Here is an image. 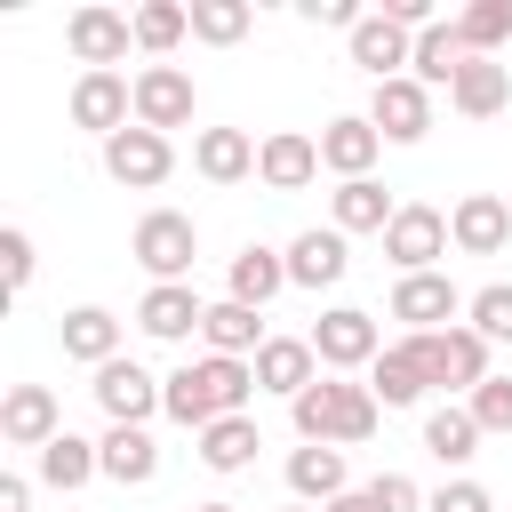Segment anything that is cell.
<instances>
[{"mask_svg": "<svg viewBox=\"0 0 512 512\" xmlns=\"http://www.w3.org/2000/svg\"><path fill=\"white\" fill-rule=\"evenodd\" d=\"M464 288L448 280V272H408V280H392V320H408V336H432V328H456L464 320Z\"/></svg>", "mask_w": 512, "mask_h": 512, "instance_id": "obj_8", "label": "cell"}, {"mask_svg": "<svg viewBox=\"0 0 512 512\" xmlns=\"http://www.w3.org/2000/svg\"><path fill=\"white\" fill-rule=\"evenodd\" d=\"M56 432H64V408H56V392H48V384H8V400H0V440L40 456Z\"/></svg>", "mask_w": 512, "mask_h": 512, "instance_id": "obj_19", "label": "cell"}, {"mask_svg": "<svg viewBox=\"0 0 512 512\" xmlns=\"http://www.w3.org/2000/svg\"><path fill=\"white\" fill-rule=\"evenodd\" d=\"M368 496H376V512H424V488H416L408 472H376Z\"/></svg>", "mask_w": 512, "mask_h": 512, "instance_id": "obj_42", "label": "cell"}, {"mask_svg": "<svg viewBox=\"0 0 512 512\" xmlns=\"http://www.w3.org/2000/svg\"><path fill=\"white\" fill-rule=\"evenodd\" d=\"M248 368H256V392H280V400H296L304 384H320V352H312V336H272Z\"/></svg>", "mask_w": 512, "mask_h": 512, "instance_id": "obj_25", "label": "cell"}, {"mask_svg": "<svg viewBox=\"0 0 512 512\" xmlns=\"http://www.w3.org/2000/svg\"><path fill=\"white\" fill-rule=\"evenodd\" d=\"M128 256L152 272V288H160V280H192V264H200V224H192L184 208H144L136 232H128Z\"/></svg>", "mask_w": 512, "mask_h": 512, "instance_id": "obj_3", "label": "cell"}, {"mask_svg": "<svg viewBox=\"0 0 512 512\" xmlns=\"http://www.w3.org/2000/svg\"><path fill=\"white\" fill-rule=\"evenodd\" d=\"M376 152H384V136H376V120H368V112H336V120L320 128V168H328L336 184L368 176V168H376Z\"/></svg>", "mask_w": 512, "mask_h": 512, "instance_id": "obj_21", "label": "cell"}, {"mask_svg": "<svg viewBox=\"0 0 512 512\" xmlns=\"http://www.w3.org/2000/svg\"><path fill=\"white\" fill-rule=\"evenodd\" d=\"M248 24H256V8H248V0H192V40H208V48L248 40Z\"/></svg>", "mask_w": 512, "mask_h": 512, "instance_id": "obj_36", "label": "cell"}, {"mask_svg": "<svg viewBox=\"0 0 512 512\" xmlns=\"http://www.w3.org/2000/svg\"><path fill=\"white\" fill-rule=\"evenodd\" d=\"M312 352H320V376H368L376 352H384V328L360 304H328L312 320Z\"/></svg>", "mask_w": 512, "mask_h": 512, "instance_id": "obj_4", "label": "cell"}, {"mask_svg": "<svg viewBox=\"0 0 512 512\" xmlns=\"http://www.w3.org/2000/svg\"><path fill=\"white\" fill-rule=\"evenodd\" d=\"M256 144L264 136H248V128H192V168L208 184H248L256 176Z\"/></svg>", "mask_w": 512, "mask_h": 512, "instance_id": "obj_23", "label": "cell"}, {"mask_svg": "<svg viewBox=\"0 0 512 512\" xmlns=\"http://www.w3.org/2000/svg\"><path fill=\"white\" fill-rule=\"evenodd\" d=\"M464 328H480L488 344H512V280H488V288H472V304H464Z\"/></svg>", "mask_w": 512, "mask_h": 512, "instance_id": "obj_38", "label": "cell"}, {"mask_svg": "<svg viewBox=\"0 0 512 512\" xmlns=\"http://www.w3.org/2000/svg\"><path fill=\"white\" fill-rule=\"evenodd\" d=\"M64 48H72V64H80V72H120V64H128V48H136V16H120V8L88 0V8H72V16H64Z\"/></svg>", "mask_w": 512, "mask_h": 512, "instance_id": "obj_5", "label": "cell"}, {"mask_svg": "<svg viewBox=\"0 0 512 512\" xmlns=\"http://www.w3.org/2000/svg\"><path fill=\"white\" fill-rule=\"evenodd\" d=\"M32 472H40V488H88V480H104V448L96 440H80V432H56L40 456H32Z\"/></svg>", "mask_w": 512, "mask_h": 512, "instance_id": "obj_31", "label": "cell"}, {"mask_svg": "<svg viewBox=\"0 0 512 512\" xmlns=\"http://www.w3.org/2000/svg\"><path fill=\"white\" fill-rule=\"evenodd\" d=\"M392 216H400V200H392L376 176H352V184H336V192H328V224H336L344 240H352V232H384Z\"/></svg>", "mask_w": 512, "mask_h": 512, "instance_id": "obj_30", "label": "cell"}, {"mask_svg": "<svg viewBox=\"0 0 512 512\" xmlns=\"http://www.w3.org/2000/svg\"><path fill=\"white\" fill-rule=\"evenodd\" d=\"M96 448H104V480H112V488H152V480H160V440H152V424H112Z\"/></svg>", "mask_w": 512, "mask_h": 512, "instance_id": "obj_26", "label": "cell"}, {"mask_svg": "<svg viewBox=\"0 0 512 512\" xmlns=\"http://www.w3.org/2000/svg\"><path fill=\"white\" fill-rule=\"evenodd\" d=\"M200 344H208L216 360H256L272 336H264V312H248V304L216 296V304H208V320H200Z\"/></svg>", "mask_w": 512, "mask_h": 512, "instance_id": "obj_27", "label": "cell"}, {"mask_svg": "<svg viewBox=\"0 0 512 512\" xmlns=\"http://www.w3.org/2000/svg\"><path fill=\"white\" fill-rule=\"evenodd\" d=\"M288 512H312V504H288Z\"/></svg>", "mask_w": 512, "mask_h": 512, "instance_id": "obj_47", "label": "cell"}, {"mask_svg": "<svg viewBox=\"0 0 512 512\" xmlns=\"http://www.w3.org/2000/svg\"><path fill=\"white\" fill-rule=\"evenodd\" d=\"M248 400H256V368H248V360H216V352H200V360L168 368V400H160V416L184 424V432H208V424H224V416H248Z\"/></svg>", "mask_w": 512, "mask_h": 512, "instance_id": "obj_1", "label": "cell"}, {"mask_svg": "<svg viewBox=\"0 0 512 512\" xmlns=\"http://www.w3.org/2000/svg\"><path fill=\"white\" fill-rule=\"evenodd\" d=\"M344 272H352V240L336 224H312L288 240V288H336Z\"/></svg>", "mask_w": 512, "mask_h": 512, "instance_id": "obj_22", "label": "cell"}, {"mask_svg": "<svg viewBox=\"0 0 512 512\" xmlns=\"http://www.w3.org/2000/svg\"><path fill=\"white\" fill-rule=\"evenodd\" d=\"M192 512H240V504H192Z\"/></svg>", "mask_w": 512, "mask_h": 512, "instance_id": "obj_46", "label": "cell"}, {"mask_svg": "<svg viewBox=\"0 0 512 512\" xmlns=\"http://www.w3.org/2000/svg\"><path fill=\"white\" fill-rule=\"evenodd\" d=\"M456 32H464L472 56H496V48L512 40V0H472V8H456Z\"/></svg>", "mask_w": 512, "mask_h": 512, "instance_id": "obj_37", "label": "cell"}, {"mask_svg": "<svg viewBox=\"0 0 512 512\" xmlns=\"http://www.w3.org/2000/svg\"><path fill=\"white\" fill-rule=\"evenodd\" d=\"M184 32H192V0H144L136 8V48L144 56H168Z\"/></svg>", "mask_w": 512, "mask_h": 512, "instance_id": "obj_35", "label": "cell"}, {"mask_svg": "<svg viewBox=\"0 0 512 512\" xmlns=\"http://www.w3.org/2000/svg\"><path fill=\"white\" fill-rule=\"evenodd\" d=\"M448 248H456V240H448V216H440L432 200H400V216L384 224V256H392L400 280H408V272H440Z\"/></svg>", "mask_w": 512, "mask_h": 512, "instance_id": "obj_6", "label": "cell"}, {"mask_svg": "<svg viewBox=\"0 0 512 512\" xmlns=\"http://www.w3.org/2000/svg\"><path fill=\"white\" fill-rule=\"evenodd\" d=\"M72 128H88L96 144H112L120 128H136V80L128 72H80L72 80Z\"/></svg>", "mask_w": 512, "mask_h": 512, "instance_id": "obj_7", "label": "cell"}, {"mask_svg": "<svg viewBox=\"0 0 512 512\" xmlns=\"http://www.w3.org/2000/svg\"><path fill=\"white\" fill-rule=\"evenodd\" d=\"M288 424H296V440H312V448H360V440H376L384 400H376L368 384H352V376H320V384H304V392L288 400Z\"/></svg>", "mask_w": 512, "mask_h": 512, "instance_id": "obj_2", "label": "cell"}, {"mask_svg": "<svg viewBox=\"0 0 512 512\" xmlns=\"http://www.w3.org/2000/svg\"><path fill=\"white\" fill-rule=\"evenodd\" d=\"M384 408H416L424 392H432V360H424V336H400V344H384L376 352V368L360 376Z\"/></svg>", "mask_w": 512, "mask_h": 512, "instance_id": "obj_16", "label": "cell"}, {"mask_svg": "<svg viewBox=\"0 0 512 512\" xmlns=\"http://www.w3.org/2000/svg\"><path fill=\"white\" fill-rule=\"evenodd\" d=\"M480 440H488V432L472 424V408H464V400H440V408L424 416V456H432V464H448L456 480H464V464L480 456Z\"/></svg>", "mask_w": 512, "mask_h": 512, "instance_id": "obj_29", "label": "cell"}, {"mask_svg": "<svg viewBox=\"0 0 512 512\" xmlns=\"http://www.w3.org/2000/svg\"><path fill=\"white\" fill-rule=\"evenodd\" d=\"M32 264H40L32 232H24V224H8V232H0V272H8V296H24V288H32Z\"/></svg>", "mask_w": 512, "mask_h": 512, "instance_id": "obj_40", "label": "cell"}, {"mask_svg": "<svg viewBox=\"0 0 512 512\" xmlns=\"http://www.w3.org/2000/svg\"><path fill=\"white\" fill-rule=\"evenodd\" d=\"M464 64H472V48H464L456 16H440L432 32H416V64H408V80H424V88H456Z\"/></svg>", "mask_w": 512, "mask_h": 512, "instance_id": "obj_33", "label": "cell"}, {"mask_svg": "<svg viewBox=\"0 0 512 512\" xmlns=\"http://www.w3.org/2000/svg\"><path fill=\"white\" fill-rule=\"evenodd\" d=\"M256 448H264L256 416H224V424H208V432H200V464H208V472H224V480H232V472H248V464H256Z\"/></svg>", "mask_w": 512, "mask_h": 512, "instance_id": "obj_34", "label": "cell"}, {"mask_svg": "<svg viewBox=\"0 0 512 512\" xmlns=\"http://www.w3.org/2000/svg\"><path fill=\"white\" fill-rule=\"evenodd\" d=\"M424 360H432V384H440V392H464V400L496 376V368H488V336L464 328V320H456V328H432V336H424Z\"/></svg>", "mask_w": 512, "mask_h": 512, "instance_id": "obj_12", "label": "cell"}, {"mask_svg": "<svg viewBox=\"0 0 512 512\" xmlns=\"http://www.w3.org/2000/svg\"><path fill=\"white\" fill-rule=\"evenodd\" d=\"M192 112H200V88H192L184 64H144L136 72V128L168 136V128H192Z\"/></svg>", "mask_w": 512, "mask_h": 512, "instance_id": "obj_10", "label": "cell"}, {"mask_svg": "<svg viewBox=\"0 0 512 512\" xmlns=\"http://www.w3.org/2000/svg\"><path fill=\"white\" fill-rule=\"evenodd\" d=\"M464 408H472V424H480L488 440H496V432H512V376H488Z\"/></svg>", "mask_w": 512, "mask_h": 512, "instance_id": "obj_39", "label": "cell"}, {"mask_svg": "<svg viewBox=\"0 0 512 512\" xmlns=\"http://www.w3.org/2000/svg\"><path fill=\"white\" fill-rule=\"evenodd\" d=\"M104 176H112L120 192H160V184L176 176V144L152 136V128H120V136L104 144Z\"/></svg>", "mask_w": 512, "mask_h": 512, "instance_id": "obj_11", "label": "cell"}, {"mask_svg": "<svg viewBox=\"0 0 512 512\" xmlns=\"http://www.w3.org/2000/svg\"><path fill=\"white\" fill-rule=\"evenodd\" d=\"M424 512H496V496H488L480 480H440V488L424 496Z\"/></svg>", "mask_w": 512, "mask_h": 512, "instance_id": "obj_41", "label": "cell"}, {"mask_svg": "<svg viewBox=\"0 0 512 512\" xmlns=\"http://www.w3.org/2000/svg\"><path fill=\"white\" fill-rule=\"evenodd\" d=\"M448 240H456V256H504V240H512V200H504V192H464V200L448 208Z\"/></svg>", "mask_w": 512, "mask_h": 512, "instance_id": "obj_15", "label": "cell"}, {"mask_svg": "<svg viewBox=\"0 0 512 512\" xmlns=\"http://www.w3.org/2000/svg\"><path fill=\"white\" fill-rule=\"evenodd\" d=\"M200 320H208V296H200L192 280H160V288H144V304H136V328H144L152 344H192Z\"/></svg>", "mask_w": 512, "mask_h": 512, "instance_id": "obj_14", "label": "cell"}, {"mask_svg": "<svg viewBox=\"0 0 512 512\" xmlns=\"http://www.w3.org/2000/svg\"><path fill=\"white\" fill-rule=\"evenodd\" d=\"M368 120H376V136L384 144H424L432 136V88L424 80H376V96H368Z\"/></svg>", "mask_w": 512, "mask_h": 512, "instance_id": "obj_13", "label": "cell"}, {"mask_svg": "<svg viewBox=\"0 0 512 512\" xmlns=\"http://www.w3.org/2000/svg\"><path fill=\"white\" fill-rule=\"evenodd\" d=\"M56 336H64V360H80V368L120 360V312H104V304H72L56 320Z\"/></svg>", "mask_w": 512, "mask_h": 512, "instance_id": "obj_28", "label": "cell"}, {"mask_svg": "<svg viewBox=\"0 0 512 512\" xmlns=\"http://www.w3.org/2000/svg\"><path fill=\"white\" fill-rule=\"evenodd\" d=\"M312 176H320V136L272 128V136L256 144V184H264V192H304Z\"/></svg>", "mask_w": 512, "mask_h": 512, "instance_id": "obj_18", "label": "cell"}, {"mask_svg": "<svg viewBox=\"0 0 512 512\" xmlns=\"http://www.w3.org/2000/svg\"><path fill=\"white\" fill-rule=\"evenodd\" d=\"M88 392H96V408H104L112 424H152V416H160V400H168V376H152V368H136V360L120 352V360H104V368H96V384H88Z\"/></svg>", "mask_w": 512, "mask_h": 512, "instance_id": "obj_9", "label": "cell"}, {"mask_svg": "<svg viewBox=\"0 0 512 512\" xmlns=\"http://www.w3.org/2000/svg\"><path fill=\"white\" fill-rule=\"evenodd\" d=\"M280 288H288V248H264V240H248V248L232 256V272H224V296L248 304V312H264Z\"/></svg>", "mask_w": 512, "mask_h": 512, "instance_id": "obj_24", "label": "cell"}, {"mask_svg": "<svg viewBox=\"0 0 512 512\" xmlns=\"http://www.w3.org/2000/svg\"><path fill=\"white\" fill-rule=\"evenodd\" d=\"M296 16H304V24H336V32L352 40V24H360L368 8H352V0H296Z\"/></svg>", "mask_w": 512, "mask_h": 512, "instance_id": "obj_43", "label": "cell"}, {"mask_svg": "<svg viewBox=\"0 0 512 512\" xmlns=\"http://www.w3.org/2000/svg\"><path fill=\"white\" fill-rule=\"evenodd\" d=\"M288 496L312 504V512H328L336 496H352V464H344V448H312V440H296V448H288Z\"/></svg>", "mask_w": 512, "mask_h": 512, "instance_id": "obj_20", "label": "cell"}, {"mask_svg": "<svg viewBox=\"0 0 512 512\" xmlns=\"http://www.w3.org/2000/svg\"><path fill=\"white\" fill-rule=\"evenodd\" d=\"M448 104H456L464 120H496V112L512 104V64H496V56H472V64L456 72Z\"/></svg>", "mask_w": 512, "mask_h": 512, "instance_id": "obj_32", "label": "cell"}, {"mask_svg": "<svg viewBox=\"0 0 512 512\" xmlns=\"http://www.w3.org/2000/svg\"><path fill=\"white\" fill-rule=\"evenodd\" d=\"M328 512H376V496H368V488H352V496H336Z\"/></svg>", "mask_w": 512, "mask_h": 512, "instance_id": "obj_45", "label": "cell"}, {"mask_svg": "<svg viewBox=\"0 0 512 512\" xmlns=\"http://www.w3.org/2000/svg\"><path fill=\"white\" fill-rule=\"evenodd\" d=\"M352 64H360L368 80H400V72L416 64V32H408V24H392L384 8H368V16L352 24Z\"/></svg>", "mask_w": 512, "mask_h": 512, "instance_id": "obj_17", "label": "cell"}, {"mask_svg": "<svg viewBox=\"0 0 512 512\" xmlns=\"http://www.w3.org/2000/svg\"><path fill=\"white\" fill-rule=\"evenodd\" d=\"M0 512H32V480H24V472L0 480Z\"/></svg>", "mask_w": 512, "mask_h": 512, "instance_id": "obj_44", "label": "cell"}]
</instances>
